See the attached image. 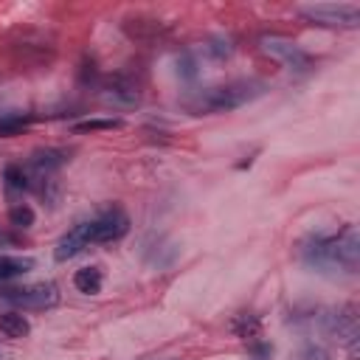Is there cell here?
Returning <instances> with one entry per match:
<instances>
[{"label": "cell", "instance_id": "cell-1", "mask_svg": "<svg viewBox=\"0 0 360 360\" xmlns=\"http://www.w3.org/2000/svg\"><path fill=\"white\" fill-rule=\"evenodd\" d=\"M301 262L323 276H354L360 267V233L354 225H343L335 233H315L298 248Z\"/></svg>", "mask_w": 360, "mask_h": 360}, {"label": "cell", "instance_id": "cell-2", "mask_svg": "<svg viewBox=\"0 0 360 360\" xmlns=\"http://www.w3.org/2000/svg\"><path fill=\"white\" fill-rule=\"evenodd\" d=\"M264 93V84L256 79H236L225 84H214L205 90H197L183 98V107L194 115H211V112H228L236 110Z\"/></svg>", "mask_w": 360, "mask_h": 360}, {"label": "cell", "instance_id": "cell-3", "mask_svg": "<svg viewBox=\"0 0 360 360\" xmlns=\"http://www.w3.org/2000/svg\"><path fill=\"white\" fill-rule=\"evenodd\" d=\"M321 329L332 338H338L352 357H357V338H360V329H357V312L352 304H340V307H332V309H323L321 315H315Z\"/></svg>", "mask_w": 360, "mask_h": 360}, {"label": "cell", "instance_id": "cell-4", "mask_svg": "<svg viewBox=\"0 0 360 360\" xmlns=\"http://www.w3.org/2000/svg\"><path fill=\"white\" fill-rule=\"evenodd\" d=\"M0 298L17 309H51L59 304V287L53 281L25 284V287H0Z\"/></svg>", "mask_w": 360, "mask_h": 360}, {"label": "cell", "instance_id": "cell-5", "mask_svg": "<svg viewBox=\"0 0 360 360\" xmlns=\"http://www.w3.org/2000/svg\"><path fill=\"white\" fill-rule=\"evenodd\" d=\"M301 17L318 25L329 28H357L360 25V8L352 3H321V6H301Z\"/></svg>", "mask_w": 360, "mask_h": 360}, {"label": "cell", "instance_id": "cell-6", "mask_svg": "<svg viewBox=\"0 0 360 360\" xmlns=\"http://www.w3.org/2000/svg\"><path fill=\"white\" fill-rule=\"evenodd\" d=\"M262 48H264L270 56H276L278 62H284L292 73H309V70L315 68V56L307 53L301 45H295V42H290V39L264 37V39H262Z\"/></svg>", "mask_w": 360, "mask_h": 360}, {"label": "cell", "instance_id": "cell-7", "mask_svg": "<svg viewBox=\"0 0 360 360\" xmlns=\"http://www.w3.org/2000/svg\"><path fill=\"white\" fill-rule=\"evenodd\" d=\"M127 231H129V217L121 208H110V211L98 214L96 219H90V245L118 242Z\"/></svg>", "mask_w": 360, "mask_h": 360}, {"label": "cell", "instance_id": "cell-8", "mask_svg": "<svg viewBox=\"0 0 360 360\" xmlns=\"http://www.w3.org/2000/svg\"><path fill=\"white\" fill-rule=\"evenodd\" d=\"M98 93H101V98H104L107 104H112V107H135V104L141 101L138 84H135L132 79L121 76V73L104 79L101 87H98Z\"/></svg>", "mask_w": 360, "mask_h": 360}, {"label": "cell", "instance_id": "cell-9", "mask_svg": "<svg viewBox=\"0 0 360 360\" xmlns=\"http://www.w3.org/2000/svg\"><path fill=\"white\" fill-rule=\"evenodd\" d=\"M87 245H90V222H79V225H73V228L56 242L53 259H56V262H68V259L79 256Z\"/></svg>", "mask_w": 360, "mask_h": 360}, {"label": "cell", "instance_id": "cell-10", "mask_svg": "<svg viewBox=\"0 0 360 360\" xmlns=\"http://www.w3.org/2000/svg\"><path fill=\"white\" fill-rule=\"evenodd\" d=\"M163 31H166V25H163L160 20H155V17H141V14H135V17H127V20H124V34H127L129 39H135V42H152V39H158Z\"/></svg>", "mask_w": 360, "mask_h": 360}, {"label": "cell", "instance_id": "cell-11", "mask_svg": "<svg viewBox=\"0 0 360 360\" xmlns=\"http://www.w3.org/2000/svg\"><path fill=\"white\" fill-rule=\"evenodd\" d=\"M62 163H65V152L62 149H37L31 155V169H34L37 177H51Z\"/></svg>", "mask_w": 360, "mask_h": 360}, {"label": "cell", "instance_id": "cell-12", "mask_svg": "<svg viewBox=\"0 0 360 360\" xmlns=\"http://www.w3.org/2000/svg\"><path fill=\"white\" fill-rule=\"evenodd\" d=\"M0 332H3L6 338H11V340H20V338H25V335L31 332V323H28L25 315L17 312V309L0 312Z\"/></svg>", "mask_w": 360, "mask_h": 360}, {"label": "cell", "instance_id": "cell-13", "mask_svg": "<svg viewBox=\"0 0 360 360\" xmlns=\"http://www.w3.org/2000/svg\"><path fill=\"white\" fill-rule=\"evenodd\" d=\"M34 270V259L28 256H8V253H0V281H8V278H17L22 273Z\"/></svg>", "mask_w": 360, "mask_h": 360}, {"label": "cell", "instance_id": "cell-14", "mask_svg": "<svg viewBox=\"0 0 360 360\" xmlns=\"http://www.w3.org/2000/svg\"><path fill=\"white\" fill-rule=\"evenodd\" d=\"M101 284H104V278H101V270H98V267H82V270H76V276H73V287H76L79 292H84V295L101 292Z\"/></svg>", "mask_w": 360, "mask_h": 360}, {"label": "cell", "instance_id": "cell-15", "mask_svg": "<svg viewBox=\"0 0 360 360\" xmlns=\"http://www.w3.org/2000/svg\"><path fill=\"white\" fill-rule=\"evenodd\" d=\"M233 332H236V338L256 343V340H259V335H262V323H259V318H256V315H239V318L233 321Z\"/></svg>", "mask_w": 360, "mask_h": 360}, {"label": "cell", "instance_id": "cell-16", "mask_svg": "<svg viewBox=\"0 0 360 360\" xmlns=\"http://www.w3.org/2000/svg\"><path fill=\"white\" fill-rule=\"evenodd\" d=\"M3 180H6V188H8V191H25V188H31L28 174H25L22 166H17V163H8V166L3 169Z\"/></svg>", "mask_w": 360, "mask_h": 360}, {"label": "cell", "instance_id": "cell-17", "mask_svg": "<svg viewBox=\"0 0 360 360\" xmlns=\"http://www.w3.org/2000/svg\"><path fill=\"white\" fill-rule=\"evenodd\" d=\"M34 219H37V214H34V208L25 205V202H17V205L8 208V222H11V228H17V231L31 228Z\"/></svg>", "mask_w": 360, "mask_h": 360}, {"label": "cell", "instance_id": "cell-18", "mask_svg": "<svg viewBox=\"0 0 360 360\" xmlns=\"http://www.w3.org/2000/svg\"><path fill=\"white\" fill-rule=\"evenodd\" d=\"M231 53H233V45H231L228 37H211V39L205 42V56H211V59H217V62L228 59Z\"/></svg>", "mask_w": 360, "mask_h": 360}, {"label": "cell", "instance_id": "cell-19", "mask_svg": "<svg viewBox=\"0 0 360 360\" xmlns=\"http://www.w3.org/2000/svg\"><path fill=\"white\" fill-rule=\"evenodd\" d=\"M121 118H90V121H79L73 124V132H98V129H118Z\"/></svg>", "mask_w": 360, "mask_h": 360}, {"label": "cell", "instance_id": "cell-20", "mask_svg": "<svg viewBox=\"0 0 360 360\" xmlns=\"http://www.w3.org/2000/svg\"><path fill=\"white\" fill-rule=\"evenodd\" d=\"M28 124H31V118H28V115H6V118H0V138L20 135Z\"/></svg>", "mask_w": 360, "mask_h": 360}, {"label": "cell", "instance_id": "cell-21", "mask_svg": "<svg viewBox=\"0 0 360 360\" xmlns=\"http://www.w3.org/2000/svg\"><path fill=\"white\" fill-rule=\"evenodd\" d=\"M177 73H180L183 79H188V82L197 79V56L188 53V51L180 53V56H177Z\"/></svg>", "mask_w": 360, "mask_h": 360}, {"label": "cell", "instance_id": "cell-22", "mask_svg": "<svg viewBox=\"0 0 360 360\" xmlns=\"http://www.w3.org/2000/svg\"><path fill=\"white\" fill-rule=\"evenodd\" d=\"M295 360H329V352L321 343H304L295 354Z\"/></svg>", "mask_w": 360, "mask_h": 360}, {"label": "cell", "instance_id": "cell-23", "mask_svg": "<svg viewBox=\"0 0 360 360\" xmlns=\"http://www.w3.org/2000/svg\"><path fill=\"white\" fill-rule=\"evenodd\" d=\"M93 79H96V62L93 59H84L82 62V70H79V82L82 84H90Z\"/></svg>", "mask_w": 360, "mask_h": 360}, {"label": "cell", "instance_id": "cell-24", "mask_svg": "<svg viewBox=\"0 0 360 360\" xmlns=\"http://www.w3.org/2000/svg\"><path fill=\"white\" fill-rule=\"evenodd\" d=\"M20 248L22 245V236L20 233H14V231H0V248Z\"/></svg>", "mask_w": 360, "mask_h": 360}]
</instances>
